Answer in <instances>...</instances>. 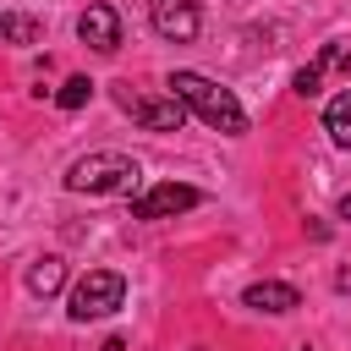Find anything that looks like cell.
Listing matches in <instances>:
<instances>
[{
	"mask_svg": "<svg viewBox=\"0 0 351 351\" xmlns=\"http://www.w3.org/2000/svg\"><path fill=\"white\" fill-rule=\"evenodd\" d=\"M44 38V22L27 16V11H0V44H38Z\"/></svg>",
	"mask_w": 351,
	"mask_h": 351,
	"instance_id": "cell-10",
	"label": "cell"
},
{
	"mask_svg": "<svg viewBox=\"0 0 351 351\" xmlns=\"http://www.w3.org/2000/svg\"><path fill=\"white\" fill-rule=\"evenodd\" d=\"M115 104L148 132H181L186 121V104L176 93H132V82H115Z\"/></svg>",
	"mask_w": 351,
	"mask_h": 351,
	"instance_id": "cell-4",
	"label": "cell"
},
{
	"mask_svg": "<svg viewBox=\"0 0 351 351\" xmlns=\"http://www.w3.org/2000/svg\"><path fill=\"white\" fill-rule=\"evenodd\" d=\"M60 285H66V263H60L55 252L33 258V269H27V291H33V296H55Z\"/></svg>",
	"mask_w": 351,
	"mask_h": 351,
	"instance_id": "cell-9",
	"label": "cell"
},
{
	"mask_svg": "<svg viewBox=\"0 0 351 351\" xmlns=\"http://www.w3.org/2000/svg\"><path fill=\"white\" fill-rule=\"evenodd\" d=\"M197 203H203L197 186H186V181H159V186H148L143 197H132V219H176V214H186V208H197Z\"/></svg>",
	"mask_w": 351,
	"mask_h": 351,
	"instance_id": "cell-5",
	"label": "cell"
},
{
	"mask_svg": "<svg viewBox=\"0 0 351 351\" xmlns=\"http://www.w3.org/2000/svg\"><path fill=\"white\" fill-rule=\"evenodd\" d=\"M77 38H82L88 49H99V55L121 49V11H115V5H88V11L77 16Z\"/></svg>",
	"mask_w": 351,
	"mask_h": 351,
	"instance_id": "cell-7",
	"label": "cell"
},
{
	"mask_svg": "<svg viewBox=\"0 0 351 351\" xmlns=\"http://www.w3.org/2000/svg\"><path fill=\"white\" fill-rule=\"evenodd\" d=\"M302 351H307V346H302Z\"/></svg>",
	"mask_w": 351,
	"mask_h": 351,
	"instance_id": "cell-16",
	"label": "cell"
},
{
	"mask_svg": "<svg viewBox=\"0 0 351 351\" xmlns=\"http://www.w3.org/2000/svg\"><path fill=\"white\" fill-rule=\"evenodd\" d=\"M99 351H126V340H121V335H110V340H104Z\"/></svg>",
	"mask_w": 351,
	"mask_h": 351,
	"instance_id": "cell-14",
	"label": "cell"
},
{
	"mask_svg": "<svg viewBox=\"0 0 351 351\" xmlns=\"http://www.w3.org/2000/svg\"><path fill=\"white\" fill-rule=\"evenodd\" d=\"M121 302H126V280H121L115 269H88V274L71 285L66 313H71V324H88V318H110Z\"/></svg>",
	"mask_w": 351,
	"mask_h": 351,
	"instance_id": "cell-3",
	"label": "cell"
},
{
	"mask_svg": "<svg viewBox=\"0 0 351 351\" xmlns=\"http://www.w3.org/2000/svg\"><path fill=\"white\" fill-rule=\"evenodd\" d=\"M197 121H208L214 132H225V137H247V110L236 104V93L230 88H219L214 77H203V71H170V82H165Z\"/></svg>",
	"mask_w": 351,
	"mask_h": 351,
	"instance_id": "cell-1",
	"label": "cell"
},
{
	"mask_svg": "<svg viewBox=\"0 0 351 351\" xmlns=\"http://www.w3.org/2000/svg\"><path fill=\"white\" fill-rule=\"evenodd\" d=\"M137 159L115 154V148H93L82 159L66 165V192H88V197H110V192H132L137 186Z\"/></svg>",
	"mask_w": 351,
	"mask_h": 351,
	"instance_id": "cell-2",
	"label": "cell"
},
{
	"mask_svg": "<svg viewBox=\"0 0 351 351\" xmlns=\"http://www.w3.org/2000/svg\"><path fill=\"white\" fill-rule=\"evenodd\" d=\"M148 22H154V33H159V38L186 44V38H197L203 11H197V0H148Z\"/></svg>",
	"mask_w": 351,
	"mask_h": 351,
	"instance_id": "cell-6",
	"label": "cell"
},
{
	"mask_svg": "<svg viewBox=\"0 0 351 351\" xmlns=\"http://www.w3.org/2000/svg\"><path fill=\"white\" fill-rule=\"evenodd\" d=\"M324 71H329V66H324V60H313V66H302V71L291 77V88H296L302 99H313V93H318V82H324Z\"/></svg>",
	"mask_w": 351,
	"mask_h": 351,
	"instance_id": "cell-13",
	"label": "cell"
},
{
	"mask_svg": "<svg viewBox=\"0 0 351 351\" xmlns=\"http://www.w3.org/2000/svg\"><path fill=\"white\" fill-rule=\"evenodd\" d=\"M241 307H252V313H296L302 307V291L296 285H285V280H258V285H247L241 291Z\"/></svg>",
	"mask_w": 351,
	"mask_h": 351,
	"instance_id": "cell-8",
	"label": "cell"
},
{
	"mask_svg": "<svg viewBox=\"0 0 351 351\" xmlns=\"http://www.w3.org/2000/svg\"><path fill=\"white\" fill-rule=\"evenodd\" d=\"M88 99H93V82H88V77H66V82H60V93H55V104H60V110H82Z\"/></svg>",
	"mask_w": 351,
	"mask_h": 351,
	"instance_id": "cell-12",
	"label": "cell"
},
{
	"mask_svg": "<svg viewBox=\"0 0 351 351\" xmlns=\"http://www.w3.org/2000/svg\"><path fill=\"white\" fill-rule=\"evenodd\" d=\"M340 219H351V192H346V197H340Z\"/></svg>",
	"mask_w": 351,
	"mask_h": 351,
	"instance_id": "cell-15",
	"label": "cell"
},
{
	"mask_svg": "<svg viewBox=\"0 0 351 351\" xmlns=\"http://www.w3.org/2000/svg\"><path fill=\"white\" fill-rule=\"evenodd\" d=\"M324 132H329L340 148H351V88L335 93V99L324 104Z\"/></svg>",
	"mask_w": 351,
	"mask_h": 351,
	"instance_id": "cell-11",
	"label": "cell"
}]
</instances>
